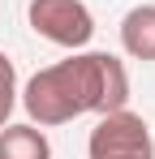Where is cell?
I'll return each mask as SVG.
<instances>
[{"mask_svg":"<svg viewBox=\"0 0 155 159\" xmlns=\"http://www.w3.org/2000/svg\"><path fill=\"white\" fill-rule=\"evenodd\" d=\"M121 48L134 60H155V4H134L121 17Z\"/></svg>","mask_w":155,"mask_h":159,"instance_id":"277c9868","label":"cell"},{"mask_svg":"<svg viewBox=\"0 0 155 159\" xmlns=\"http://www.w3.org/2000/svg\"><path fill=\"white\" fill-rule=\"evenodd\" d=\"M129 103V73L125 60L112 52H73L69 60H56L48 69H39L22 90V107L30 125L52 129V125H69L86 112H116Z\"/></svg>","mask_w":155,"mask_h":159,"instance_id":"6da1fadb","label":"cell"},{"mask_svg":"<svg viewBox=\"0 0 155 159\" xmlns=\"http://www.w3.org/2000/svg\"><path fill=\"white\" fill-rule=\"evenodd\" d=\"M26 22L39 39H48L56 48H86L95 34V17L82 0H30L26 4Z\"/></svg>","mask_w":155,"mask_h":159,"instance_id":"3957f363","label":"cell"},{"mask_svg":"<svg viewBox=\"0 0 155 159\" xmlns=\"http://www.w3.org/2000/svg\"><path fill=\"white\" fill-rule=\"evenodd\" d=\"M13 107H17V69H13L9 56L0 52V125H9Z\"/></svg>","mask_w":155,"mask_h":159,"instance_id":"8992f818","label":"cell"},{"mask_svg":"<svg viewBox=\"0 0 155 159\" xmlns=\"http://www.w3.org/2000/svg\"><path fill=\"white\" fill-rule=\"evenodd\" d=\"M86 159H155L151 125L129 107L103 112L86 138Z\"/></svg>","mask_w":155,"mask_h":159,"instance_id":"7a4b0ae2","label":"cell"},{"mask_svg":"<svg viewBox=\"0 0 155 159\" xmlns=\"http://www.w3.org/2000/svg\"><path fill=\"white\" fill-rule=\"evenodd\" d=\"M0 159H52V142L39 125H0Z\"/></svg>","mask_w":155,"mask_h":159,"instance_id":"5b68a950","label":"cell"}]
</instances>
